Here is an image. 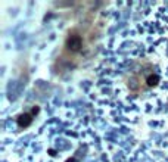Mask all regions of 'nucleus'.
I'll return each instance as SVG.
<instances>
[{"mask_svg": "<svg viewBox=\"0 0 168 162\" xmlns=\"http://www.w3.org/2000/svg\"><path fill=\"white\" fill-rule=\"evenodd\" d=\"M72 4V1H56V6H69Z\"/></svg>", "mask_w": 168, "mask_h": 162, "instance_id": "obj_4", "label": "nucleus"}, {"mask_svg": "<svg viewBox=\"0 0 168 162\" xmlns=\"http://www.w3.org/2000/svg\"><path fill=\"white\" fill-rule=\"evenodd\" d=\"M68 49L69 50H72V52H78L80 49H81V46H83V40H81V37H78V36H72V37H69V40H68Z\"/></svg>", "mask_w": 168, "mask_h": 162, "instance_id": "obj_1", "label": "nucleus"}, {"mask_svg": "<svg viewBox=\"0 0 168 162\" xmlns=\"http://www.w3.org/2000/svg\"><path fill=\"white\" fill-rule=\"evenodd\" d=\"M31 121H33V117L30 114H24L18 118V125L19 127H28L31 124Z\"/></svg>", "mask_w": 168, "mask_h": 162, "instance_id": "obj_2", "label": "nucleus"}, {"mask_svg": "<svg viewBox=\"0 0 168 162\" xmlns=\"http://www.w3.org/2000/svg\"><path fill=\"white\" fill-rule=\"evenodd\" d=\"M159 82V77L158 75H150L149 78H148V85L149 87H153V85H156Z\"/></svg>", "mask_w": 168, "mask_h": 162, "instance_id": "obj_3", "label": "nucleus"}]
</instances>
